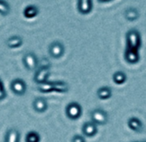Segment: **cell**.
Returning a JSON list of instances; mask_svg holds the SVG:
<instances>
[{
	"label": "cell",
	"mask_w": 146,
	"mask_h": 142,
	"mask_svg": "<svg viewBox=\"0 0 146 142\" xmlns=\"http://www.w3.org/2000/svg\"><path fill=\"white\" fill-rule=\"evenodd\" d=\"M50 74L49 67H40V69L36 72L35 76V81L40 85L45 82H46L48 77Z\"/></svg>",
	"instance_id": "6"
},
{
	"label": "cell",
	"mask_w": 146,
	"mask_h": 142,
	"mask_svg": "<svg viewBox=\"0 0 146 142\" xmlns=\"http://www.w3.org/2000/svg\"><path fill=\"white\" fill-rule=\"evenodd\" d=\"M97 96L102 100H107V99H108V98L111 97V96H112V91L108 86L102 87V88H100L97 91Z\"/></svg>",
	"instance_id": "14"
},
{
	"label": "cell",
	"mask_w": 146,
	"mask_h": 142,
	"mask_svg": "<svg viewBox=\"0 0 146 142\" xmlns=\"http://www.w3.org/2000/svg\"><path fill=\"white\" fill-rule=\"evenodd\" d=\"M6 44L11 48H17L22 46L23 44V39L20 36H12L6 41Z\"/></svg>",
	"instance_id": "16"
},
{
	"label": "cell",
	"mask_w": 146,
	"mask_h": 142,
	"mask_svg": "<svg viewBox=\"0 0 146 142\" xmlns=\"http://www.w3.org/2000/svg\"><path fill=\"white\" fill-rule=\"evenodd\" d=\"M38 90L40 92H42V93H49V92H52L53 91L52 83L45 82L43 84H40V85H38Z\"/></svg>",
	"instance_id": "19"
},
{
	"label": "cell",
	"mask_w": 146,
	"mask_h": 142,
	"mask_svg": "<svg viewBox=\"0 0 146 142\" xmlns=\"http://www.w3.org/2000/svg\"><path fill=\"white\" fill-rule=\"evenodd\" d=\"M90 115H91L92 122H94L95 124H98V125H104L108 122V120L107 112L102 109H97L93 110Z\"/></svg>",
	"instance_id": "3"
},
{
	"label": "cell",
	"mask_w": 146,
	"mask_h": 142,
	"mask_svg": "<svg viewBox=\"0 0 146 142\" xmlns=\"http://www.w3.org/2000/svg\"><path fill=\"white\" fill-rule=\"evenodd\" d=\"M83 133L84 135L88 136V137H92L94 135L96 134L97 133V127L96 124H95L94 122H86L84 126H83Z\"/></svg>",
	"instance_id": "10"
},
{
	"label": "cell",
	"mask_w": 146,
	"mask_h": 142,
	"mask_svg": "<svg viewBox=\"0 0 146 142\" xmlns=\"http://www.w3.org/2000/svg\"><path fill=\"white\" fill-rule=\"evenodd\" d=\"M33 107L35 111L39 113H43L47 109V102L42 97H37L33 103Z\"/></svg>",
	"instance_id": "9"
},
{
	"label": "cell",
	"mask_w": 146,
	"mask_h": 142,
	"mask_svg": "<svg viewBox=\"0 0 146 142\" xmlns=\"http://www.w3.org/2000/svg\"><path fill=\"white\" fill-rule=\"evenodd\" d=\"M113 82L117 85H122L126 80V75L123 72H116L113 76Z\"/></svg>",
	"instance_id": "18"
},
{
	"label": "cell",
	"mask_w": 146,
	"mask_h": 142,
	"mask_svg": "<svg viewBox=\"0 0 146 142\" xmlns=\"http://www.w3.org/2000/svg\"><path fill=\"white\" fill-rule=\"evenodd\" d=\"M5 88H4V85H3V83H2V81L0 80V91H1L2 90H4Z\"/></svg>",
	"instance_id": "23"
},
{
	"label": "cell",
	"mask_w": 146,
	"mask_h": 142,
	"mask_svg": "<svg viewBox=\"0 0 146 142\" xmlns=\"http://www.w3.org/2000/svg\"><path fill=\"white\" fill-rule=\"evenodd\" d=\"M10 12V6L5 1H0V13L3 15H7Z\"/></svg>",
	"instance_id": "21"
},
{
	"label": "cell",
	"mask_w": 146,
	"mask_h": 142,
	"mask_svg": "<svg viewBox=\"0 0 146 142\" xmlns=\"http://www.w3.org/2000/svg\"><path fill=\"white\" fill-rule=\"evenodd\" d=\"M64 52V45L58 41H54L49 46V53L54 59H59Z\"/></svg>",
	"instance_id": "5"
},
{
	"label": "cell",
	"mask_w": 146,
	"mask_h": 142,
	"mask_svg": "<svg viewBox=\"0 0 146 142\" xmlns=\"http://www.w3.org/2000/svg\"><path fill=\"white\" fill-rule=\"evenodd\" d=\"M23 64L28 70H35L37 67V58L33 53H27L23 57Z\"/></svg>",
	"instance_id": "7"
},
{
	"label": "cell",
	"mask_w": 146,
	"mask_h": 142,
	"mask_svg": "<svg viewBox=\"0 0 146 142\" xmlns=\"http://www.w3.org/2000/svg\"><path fill=\"white\" fill-rule=\"evenodd\" d=\"M141 36L137 30L131 29L126 34L125 60L130 64H136L139 60V49L141 47Z\"/></svg>",
	"instance_id": "1"
},
{
	"label": "cell",
	"mask_w": 146,
	"mask_h": 142,
	"mask_svg": "<svg viewBox=\"0 0 146 142\" xmlns=\"http://www.w3.org/2000/svg\"><path fill=\"white\" fill-rule=\"evenodd\" d=\"M19 139H20V134L17 129L11 128L8 131L5 142H19Z\"/></svg>",
	"instance_id": "12"
},
{
	"label": "cell",
	"mask_w": 146,
	"mask_h": 142,
	"mask_svg": "<svg viewBox=\"0 0 146 142\" xmlns=\"http://www.w3.org/2000/svg\"><path fill=\"white\" fill-rule=\"evenodd\" d=\"M11 91L15 94H17L18 96H23L26 92L27 86H26L25 82L23 79H14L11 82Z\"/></svg>",
	"instance_id": "4"
},
{
	"label": "cell",
	"mask_w": 146,
	"mask_h": 142,
	"mask_svg": "<svg viewBox=\"0 0 146 142\" xmlns=\"http://www.w3.org/2000/svg\"><path fill=\"white\" fill-rule=\"evenodd\" d=\"M71 142H85V139L82 135H75L72 138Z\"/></svg>",
	"instance_id": "22"
},
{
	"label": "cell",
	"mask_w": 146,
	"mask_h": 142,
	"mask_svg": "<svg viewBox=\"0 0 146 142\" xmlns=\"http://www.w3.org/2000/svg\"><path fill=\"white\" fill-rule=\"evenodd\" d=\"M40 136L37 132L31 131L26 136V142H40Z\"/></svg>",
	"instance_id": "20"
},
{
	"label": "cell",
	"mask_w": 146,
	"mask_h": 142,
	"mask_svg": "<svg viewBox=\"0 0 146 142\" xmlns=\"http://www.w3.org/2000/svg\"><path fill=\"white\" fill-rule=\"evenodd\" d=\"M38 13H39V10L35 5L27 6L23 11V15L26 18H34L38 15Z\"/></svg>",
	"instance_id": "15"
},
{
	"label": "cell",
	"mask_w": 146,
	"mask_h": 142,
	"mask_svg": "<svg viewBox=\"0 0 146 142\" xmlns=\"http://www.w3.org/2000/svg\"><path fill=\"white\" fill-rule=\"evenodd\" d=\"M93 8V3L90 0H79L78 2V10L81 14H89Z\"/></svg>",
	"instance_id": "8"
},
{
	"label": "cell",
	"mask_w": 146,
	"mask_h": 142,
	"mask_svg": "<svg viewBox=\"0 0 146 142\" xmlns=\"http://www.w3.org/2000/svg\"><path fill=\"white\" fill-rule=\"evenodd\" d=\"M52 87H53V91L60 93H65L69 91V85L63 81L52 82Z\"/></svg>",
	"instance_id": "13"
},
{
	"label": "cell",
	"mask_w": 146,
	"mask_h": 142,
	"mask_svg": "<svg viewBox=\"0 0 146 142\" xmlns=\"http://www.w3.org/2000/svg\"><path fill=\"white\" fill-rule=\"evenodd\" d=\"M66 115L70 120H78L82 115V107L78 103H70L66 107Z\"/></svg>",
	"instance_id": "2"
},
{
	"label": "cell",
	"mask_w": 146,
	"mask_h": 142,
	"mask_svg": "<svg viewBox=\"0 0 146 142\" xmlns=\"http://www.w3.org/2000/svg\"><path fill=\"white\" fill-rule=\"evenodd\" d=\"M125 17L128 21H135L138 18L139 13L135 8H129L125 12Z\"/></svg>",
	"instance_id": "17"
},
{
	"label": "cell",
	"mask_w": 146,
	"mask_h": 142,
	"mask_svg": "<svg viewBox=\"0 0 146 142\" xmlns=\"http://www.w3.org/2000/svg\"><path fill=\"white\" fill-rule=\"evenodd\" d=\"M128 127L135 132H140L143 128V124L141 121L136 117H131L128 120Z\"/></svg>",
	"instance_id": "11"
}]
</instances>
